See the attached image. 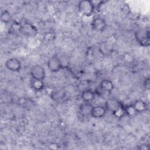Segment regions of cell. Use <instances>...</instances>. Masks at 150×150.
I'll return each mask as SVG.
<instances>
[{"label": "cell", "instance_id": "cell-22", "mask_svg": "<svg viewBox=\"0 0 150 150\" xmlns=\"http://www.w3.org/2000/svg\"><path fill=\"white\" fill-rule=\"evenodd\" d=\"M149 148H150V147L148 145H147L146 144H144V145H139V149H144V150L148 149Z\"/></svg>", "mask_w": 150, "mask_h": 150}, {"label": "cell", "instance_id": "cell-1", "mask_svg": "<svg viewBox=\"0 0 150 150\" xmlns=\"http://www.w3.org/2000/svg\"><path fill=\"white\" fill-rule=\"evenodd\" d=\"M135 40L141 46L148 47L150 45V31L148 28L137 29L134 33Z\"/></svg>", "mask_w": 150, "mask_h": 150}, {"label": "cell", "instance_id": "cell-2", "mask_svg": "<svg viewBox=\"0 0 150 150\" xmlns=\"http://www.w3.org/2000/svg\"><path fill=\"white\" fill-rule=\"evenodd\" d=\"M78 9L81 14L85 16L92 15L96 11L95 7L91 1L83 0L78 4Z\"/></svg>", "mask_w": 150, "mask_h": 150}, {"label": "cell", "instance_id": "cell-11", "mask_svg": "<svg viewBox=\"0 0 150 150\" xmlns=\"http://www.w3.org/2000/svg\"><path fill=\"white\" fill-rule=\"evenodd\" d=\"M99 87L102 91L108 93H111L114 89L113 82L109 79H103L101 80L100 83Z\"/></svg>", "mask_w": 150, "mask_h": 150}, {"label": "cell", "instance_id": "cell-15", "mask_svg": "<svg viewBox=\"0 0 150 150\" xmlns=\"http://www.w3.org/2000/svg\"><path fill=\"white\" fill-rule=\"evenodd\" d=\"M121 105L118 103V101L115 100H108L105 104V108L107 110L110 111L111 112H114Z\"/></svg>", "mask_w": 150, "mask_h": 150}, {"label": "cell", "instance_id": "cell-10", "mask_svg": "<svg viewBox=\"0 0 150 150\" xmlns=\"http://www.w3.org/2000/svg\"><path fill=\"white\" fill-rule=\"evenodd\" d=\"M96 92L91 89H86L81 94V100L84 103H91L95 99Z\"/></svg>", "mask_w": 150, "mask_h": 150}, {"label": "cell", "instance_id": "cell-8", "mask_svg": "<svg viewBox=\"0 0 150 150\" xmlns=\"http://www.w3.org/2000/svg\"><path fill=\"white\" fill-rule=\"evenodd\" d=\"M107 23L105 20L101 17L94 18L91 22V27L96 32H102L106 29Z\"/></svg>", "mask_w": 150, "mask_h": 150}, {"label": "cell", "instance_id": "cell-9", "mask_svg": "<svg viewBox=\"0 0 150 150\" xmlns=\"http://www.w3.org/2000/svg\"><path fill=\"white\" fill-rule=\"evenodd\" d=\"M107 112V110L105 106L96 105L93 106L90 115L94 118H101L105 117Z\"/></svg>", "mask_w": 150, "mask_h": 150}, {"label": "cell", "instance_id": "cell-4", "mask_svg": "<svg viewBox=\"0 0 150 150\" xmlns=\"http://www.w3.org/2000/svg\"><path fill=\"white\" fill-rule=\"evenodd\" d=\"M49 70L52 73H57L63 68V65L60 58L57 56H53L49 59L47 62Z\"/></svg>", "mask_w": 150, "mask_h": 150}, {"label": "cell", "instance_id": "cell-12", "mask_svg": "<svg viewBox=\"0 0 150 150\" xmlns=\"http://www.w3.org/2000/svg\"><path fill=\"white\" fill-rule=\"evenodd\" d=\"M132 104L134 106V107L135 108V109L136 110V111H137L138 114L144 112L146 111L148 108V104L143 100H138L135 101Z\"/></svg>", "mask_w": 150, "mask_h": 150}, {"label": "cell", "instance_id": "cell-6", "mask_svg": "<svg viewBox=\"0 0 150 150\" xmlns=\"http://www.w3.org/2000/svg\"><path fill=\"white\" fill-rule=\"evenodd\" d=\"M30 74L32 79L43 81L46 77V71L45 68L39 65L36 64L33 66L30 70Z\"/></svg>", "mask_w": 150, "mask_h": 150}, {"label": "cell", "instance_id": "cell-16", "mask_svg": "<svg viewBox=\"0 0 150 150\" xmlns=\"http://www.w3.org/2000/svg\"><path fill=\"white\" fill-rule=\"evenodd\" d=\"M0 19H1V22L5 24L11 23V22L12 21V16H11L10 12L9 11H8L7 9L3 10L1 12Z\"/></svg>", "mask_w": 150, "mask_h": 150}, {"label": "cell", "instance_id": "cell-17", "mask_svg": "<svg viewBox=\"0 0 150 150\" xmlns=\"http://www.w3.org/2000/svg\"><path fill=\"white\" fill-rule=\"evenodd\" d=\"M123 108L124 110L125 114L128 117H132L138 114L137 111H136V110L135 109L132 104L123 107Z\"/></svg>", "mask_w": 150, "mask_h": 150}, {"label": "cell", "instance_id": "cell-7", "mask_svg": "<svg viewBox=\"0 0 150 150\" xmlns=\"http://www.w3.org/2000/svg\"><path fill=\"white\" fill-rule=\"evenodd\" d=\"M6 68L12 72H19L21 70L22 64L21 61L15 57L8 59L5 64Z\"/></svg>", "mask_w": 150, "mask_h": 150}, {"label": "cell", "instance_id": "cell-5", "mask_svg": "<svg viewBox=\"0 0 150 150\" xmlns=\"http://www.w3.org/2000/svg\"><path fill=\"white\" fill-rule=\"evenodd\" d=\"M20 32L26 37H33L38 33V29L33 24L24 22L21 23Z\"/></svg>", "mask_w": 150, "mask_h": 150}, {"label": "cell", "instance_id": "cell-3", "mask_svg": "<svg viewBox=\"0 0 150 150\" xmlns=\"http://www.w3.org/2000/svg\"><path fill=\"white\" fill-rule=\"evenodd\" d=\"M115 42V37L111 36L108 37L105 41L100 44L99 51L103 54L107 56L112 52L114 44Z\"/></svg>", "mask_w": 150, "mask_h": 150}, {"label": "cell", "instance_id": "cell-19", "mask_svg": "<svg viewBox=\"0 0 150 150\" xmlns=\"http://www.w3.org/2000/svg\"><path fill=\"white\" fill-rule=\"evenodd\" d=\"M96 11H98L101 7V6L105 3V1H91Z\"/></svg>", "mask_w": 150, "mask_h": 150}, {"label": "cell", "instance_id": "cell-18", "mask_svg": "<svg viewBox=\"0 0 150 150\" xmlns=\"http://www.w3.org/2000/svg\"><path fill=\"white\" fill-rule=\"evenodd\" d=\"M21 30V23L17 22H14L13 23L11 24L10 29H9V32L11 33H14L16 32H20Z\"/></svg>", "mask_w": 150, "mask_h": 150}, {"label": "cell", "instance_id": "cell-14", "mask_svg": "<svg viewBox=\"0 0 150 150\" xmlns=\"http://www.w3.org/2000/svg\"><path fill=\"white\" fill-rule=\"evenodd\" d=\"M92 107L93 106L91 103H84L80 106L79 112L81 114V115L84 117L90 115V112Z\"/></svg>", "mask_w": 150, "mask_h": 150}, {"label": "cell", "instance_id": "cell-21", "mask_svg": "<svg viewBox=\"0 0 150 150\" xmlns=\"http://www.w3.org/2000/svg\"><path fill=\"white\" fill-rule=\"evenodd\" d=\"M143 85L145 89H146L148 90H149V88H150V79H149V77H147V78L145 79V80H144V82H143Z\"/></svg>", "mask_w": 150, "mask_h": 150}, {"label": "cell", "instance_id": "cell-13", "mask_svg": "<svg viewBox=\"0 0 150 150\" xmlns=\"http://www.w3.org/2000/svg\"><path fill=\"white\" fill-rule=\"evenodd\" d=\"M30 86L31 88L36 91H42L45 88V83L42 80H35L32 79L30 82Z\"/></svg>", "mask_w": 150, "mask_h": 150}, {"label": "cell", "instance_id": "cell-20", "mask_svg": "<svg viewBox=\"0 0 150 150\" xmlns=\"http://www.w3.org/2000/svg\"><path fill=\"white\" fill-rule=\"evenodd\" d=\"M124 59L127 63H131L134 60L133 56L131 54H130L129 53H126L124 55Z\"/></svg>", "mask_w": 150, "mask_h": 150}]
</instances>
